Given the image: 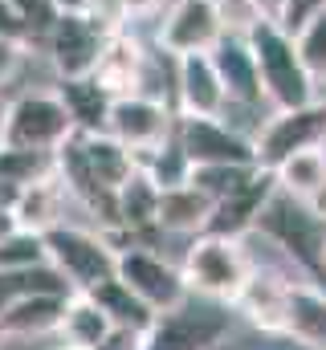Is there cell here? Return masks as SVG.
Here are the masks:
<instances>
[{"mask_svg":"<svg viewBox=\"0 0 326 350\" xmlns=\"http://www.w3.org/2000/svg\"><path fill=\"white\" fill-rule=\"evenodd\" d=\"M244 37H249L269 110H290V106H306V102L318 98V86H314V78H310V70L298 53V41L286 25L257 21Z\"/></svg>","mask_w":326,"mask_h":350,"instance_id":"6da1fadb","label":"cell"},{"mask_svg":"<svg viewBox=\"0 0 326 350\" xmlns=\"http://www.w3.org/2000/svg\"><path fill=\"white\" fill-rule=\"evenodd\" d=\"M253 265L257 261L244 253V241L221 237V232H200V237H192L179 269H184V281L192 293L233 306L249 281V273H253Z\"/></svg>","mask_w":326,"mask_h":350,"instance_id":"7a4b0ae2","label":"cell"},{"mask_svg":"<svg viewBox=\"0 0 326 350\" xmlns=\"http://www.w3.org/2000/svg\"><path fill=\"white\" fill-rule=\"evenodd\" d=\"M233 306L188 293L179 306L155 314L147 330V350H216L233 330Z\"/></svg>","mask_w":326,"mask_h":350,"instance_id":"3957f363","label":"cell"},{"mask_svg":"<svg viewBox=\"0 0 326 350\" xmlns=\"http://www.w3.org/2000/svg\"><path fill=\"white\" fill-rule=\"evenodd\" d=\"M273 249H281L294 269L323 277V241H326V224L306 208V200H294L286 191H273V200L265 204L257 228Z\"/></svg>","mask_w":326,"mask_h":350,"instance_id":"277c9868","label":"cell"},{"mask_svg":"<svg viewBox=\"0 0 326 350\" xmlns=\"http://www.w3.org/2000/svg\"><path fill=\"white\" fill-rule=\"evenodd\" d=\"M41 237H45L49 265L66 277V285L74 293H90L94 285H102L106 277H114L118 245L106 232L78 228V224H58V228H49Z\"/></svg>","mask_w":326,"mask_h":350,"instance_id":"5b68a950","label":"cell"},{"mask_svg":"<svg viewBox=\"0 0 326 350\" xmlns=\"http://www.w3.org/2000/svg\"><path fill=\"white\" fill-rule=\"evenodd\" d=\"M74 135V118L58 90H21L12 102H4V143L25 151H49L58 155L62 143Z\"/></svg>","mask_w":326,"mask_h":350,"instance_id":"8992f818","label":"cell"},{"mask_svg":"<svg viewBox=\"0 0 326 350\" xmlns=\"http://www.w3.org/2000/svg\"><path fill=\"white\" fill-rule=\"evenodd\" d=\"M253 143H257V163L269 167V172H273L277 163H286L290 155H298V151L326 147V102L314 98V102H306V106L273 110V114L257 126Z\"/></svg>","mask_w":326,"mask_h":350,"instance_id":"52a82bcc","label":"cell"},{"mask_svg":"<svg viewBox=\"0 0 326 350\" xmlns=\"http://www.w3.org/2000/svg\"><path fill=\"white\" fill-rule=\"evenodd\" d=\"M106 37L110 33L90 12H58V21L41 37V45H45V57L58 78H94Z\"/></svg>","mask_w":326,"mask_h":350,"instance_id":"ba28073f","label":"cell"},{"mask_svg":"<svg viewBox=\"0 0 326 350\" xmlns=\"http://www.w3.org/2000/svg\"><path fill=\"white\" fill-rule=\"evenodd\" d=\"M114 277H118L135 297H143L155 314L179 306V301L192 293L188 281H184V269L171 265L163 253H155L151 245H127V249H118Z\"/></svg>","mask_w":326,"mask_h":350,"instance_id":"9c48e42d","label":"cell"},{"mask_svg":"<svg viewBox=\"0 0 326 350\" xmlns=\"http://www.w3.org/2000/svg\"><path fill=\"white\" fill-rule=\"evenodd\" d=\"M175 139L192 167L204 163H257V143L253 135L237 131L225 114H175Z\"/></svg>","mask_w":326,"mask_h":350,"instance_id":"30bf717a","label":"cell"},{"mask_svg":"<svg viewBox=\"0 0 326 350\" xmlns=\"http://www.w3.org/2000/svg\"><path fill=\"white\" fill-rule=\"evenodd\" d=\"M221 37H225L221 0H171L155 29V45L163 57L208 53Z\"/></svg>","mask_w":326,"mask_h":350,"instance_id":"8fae6325","label":"cell"},{"mask_svg":"<svg viewBox=\"0 0 326 350\" xmlns=\"http://www.w3.org/2000/svg\"><path fill=\"white\" fill-rule=\"evenodd\" d=\"M106 131H110L123 147H131L135 155H143V151L160 147L163 139L175 131V106H171L167 98L143 94V90L118 94V98L110 102Z\"/></svg>","mask_w":326,"mask_h":350,"instance_id":"7c38bea8","label":"cell"},{"mask_svg":"<svg viewBox=\"0 0 326 350\" xmlns=\"http://www.w3.org/2000/svg\"><path fill=\"white\" fill-rule=\"evenodd\" d=\"M175 114H229V94L216 74L212 53H184L175 57Z\"/></svg>","mask_w":326,"mask_h":350,"instance_id":"4fadbf2b","label":"cell"},{"mask_svg":"<svg viewBox=\"0 0 326 350\" xmlns=\"http://www.w3.org/2000/svg\"><path fill=\"white\" fill-rule=\"evenodd\" d=\"M290 277L286 273H273V269H261V265H253V273H249V281H244V289L237 293V301H233V310L244 314L257 330H265V334H286V306H290Z\"/></svg>","mask_w":326,"mask_h":350,"instance_id":"5bb4252c","label":"cell"},{"mask_svg":"<svg viewBox=\"0 0 326 350\" xmlns=\"http://www.w3.org/2000/svg\"><path fill=\"white\" fill-rule=\"evenodd\" d=\"M147 74H151V53L143 49V41H139L131 29L110 33V37H106V49H102V57H98L94 78L118 98V94L147 90Z\"/></svg>","mask_w":326,"mask_h":350,"instance_id":"9a60e30c","label":"cell"},{"mask_svg":"<svg viewBox=\"0 0 326 350\" xmlns=\"http://www.w3.org/2000/svg\"><path fill=\"white\" fill-rule=\"evenodd\" d=\"M273 191H277V175L269 172V167H257V175H253L244 187H237V191L225 196V200H216L208 232H221V237H237V241H244V237L257 228V220H261L265 204L273 200Z\"/></svg>","mask_w":326,"mask_h":350,"instance_id":"2e32d148","label":"cell"},{"mask_svg":"<svg viewBox=\"0 0 326 350\" xmlns=\"http://www.w3.org/2000/svg\"><path fill=\"white\" fill-rule=\"evenodd\" d=\"M208 53H212L216 74H221V82H225L229 106H261V102H265L261 74H257L253 49H249V37H241V33H225Z\"/></svg>","mask_w":326,"mask_h":350,"instance_id":"e0dca14e","label":"cell"},{"mask_svg":"<svg viewBox=\"0 0 326 350\" xmlns=\"http://www.w3.org/2000/svg\"><path fill=\"white\" fill-rule=\"evenodd\" d=\"M114 232H127L131 245H139V237L160 232V183L143 167H135L114 196Z\"/></svg>","mask_w":326,"mask_h":350,"instance_id":"ac0fdd59","label":"cell"},{"mask_svg":"<svg viewBox=\"0 0 326 350\" xmlns=\"http://www.w3.org/2000/svg\"><path fill=\"white\" fill-rule=\"evenodd\" d=\"M286 338L302 342L306 350H326V289L314 281L298 277L290 285V306H286Z\"/></svg>","mask_w":326,"mask_h":350,"instance_id":"d6986e66","label":"cell"},{"mask_svg":"<svg viewBox=\"0 0 326 350\" xmlns=\"http://www.w3.org/2000/svg\"><path fill=\"white\" fill-rule=\"evenodd\" d=\"M212 208L216 200L204 196L196 183H179L160 191V232L171 237H200L212 224Z\"/></svg>","mask_w":326,"mask_h":350,"instance_id":"ffe728a7","label":"cell"},{"mask_svg":"<svg viewBox=\"0 0 326 350\" xmlns=\"http://www.w3.org/2000/svg\"><path fill=\"white\" fill-rule=\"evenodd\" d=\"M66 301H70V293H29V297H16V301L0 314V326H4L8 338L58 334L62 314H66Z\"/></svg>","mask_w":326,"mask_h":350,"instance_id":"44dd1931","label":"cell"},{"mask_svg":"<svg viewBox=\"0 0 326 350\" xmlns=\"http://www.w3.org/2000/svg\"><path fill=\"white\" fill-rule=\"evenodd\" d=\"M66 204H70V191H66L62 175L53 172V175H45V179H37V183H29V187L16 196L12 212H16L21 228H29V232H49V228L66 224Z\"/></svg>","mask_w":326,"mask_h":350,"instance_id":"7402d4cb","label":"cell"},{"mask_svg":"<svg viewBox=\"0 0 326 350\" xmlns=\"http://www.w3.org/2000/svg\"><path fill=\"white\" fill-rule=\"evenodd\" d=\"M58 98L66 102L70 118H74V131H106V118H110V102L114 94L102 86L98 78H58Z\"/></svg>","mask_w":326,"mask_h":350,"instance_id":"603a6c76","label":"cell"},{"mask_svg":"<svg viewBox=\"0 0 326 350\" xmlns=\"http://www.w3.org/2000/svg\"><path fill=\"white\" fill-rule=\"evenodd\" d=\"M58 172V155L49 151H25V147H8L0 143V204H16V196Z\"/></svg>","mask_w":326,"mask_h":350,"instance_id":"cb8c5ba5","label":"cell"},{"mask_svg":"<svg viewBox=\"0 0 326 350\" xmlns=\"http://www.w3.org/2000/svg\"><path fill=\"white\" fill-rule=\"evenodd\" d=\"M110 318L106 310L90 297V293H70L66 301V314H62V326H58V338L66 347H82V350H98L102 338L110 334Z\"/></svg>","mask_w":326,"mask_h":350,"instance_id":"d4e9b609","label":"cell"},{"mask_svg":"<svg viewBox=\"0 0 326 350\" xmlns=\"http://www.w3.org/2000/svg\"><path fill=\"white\" fill-rule=\"evenodd\" d=\"M90 297L106 310V318L114 322V326H135V330H151V322H155V310L143 301V297H135L118 277H106L102 285H94L90 289Z\"/></svg>","mask_w":326,"mask_h":350,"instance_id":"484cf974","label":"cell"},{"mask_svg":"<svg viewBox=\"0 0 326 350\" xmlns=\"http://www.w3.org/2000/svg\"><path fill=\"white\" fill-rule=\"evenodd\" d=\"M273 175H277V191H286L294 200H306L310 191H318L326 183V147H310V151L290 155L286 163L273 167Z\"/></svg>","mask_w":326,"mask_h":350,"instance_id":"4316f807","label":"cell"},{"mask_svg":"<svg viewBox=\"0 0 326 350\" xmlns=\"http://www.w3.org/2000/svg\"><path fill=\"white\" fill-rule=\"evenodd\" d=\"M135 159H139V167H143V172L160 183V191L179 187V183H188V179H192V159L184 155V147H179L175 131L163 139L160 147H151V151H143V155H135Z\"/></svg>","mask_w":326,"mask_h":350,"instance_id":"83f0119b","label":"cell"},{"mask_svg":"<svg viewBox=\"0 0 326 350\" xmlns=\"http://www.w3.org/2000/svg\"><path fill=\"white\" fill-rule=\"evenodd\" d=\"M261 163H204V167H192V179L188 183H196L204 196H212V200H225V196H233L237 187H244L253 175H257Z\"/></svg>","mask_w":326,"mask_h":350,"instance_id":"f1b7e54d","label":"cell"},{"mask_svg":"<svg viewBox=\"0 0 326 350\" xmlns=\"http://www.w3.org/2000/svg\"><path fill=\"white\" fill-rule=\"evenodd\" d=\"M294 41H298V53H302L314 86H326V8L314 12L302 29H294Z\"/></svg>","mask_w":326,"mask_h":350,"instance_id":"f546056e","label":"cell"},{"mask_svg":"<svg viewBox=\"0 0 326 350\" xmlns=\"http://www.w3.org/2000/svg\"><path fill=\"white\" fill-rule=\"evenodd\" d=\"M33 265H49L45 253V237L41 232H12L8 241H0V269H33Z\"/></svg>","mask_w":326,"mask_h":350,"instance_id":"4dcf8cb0","label":"cell"},{"mask_svg":"<svg viewBox=\"0 0 326 350\" xmlns=\"http://www.w3.org/2000/svg\"><path fill=\"white\" fill-rule=\"evenodd\" d=\"M21 16H25V25H29V33H33V41L41 45V37L49 33V25L58 21V4L53 0H8Z\"/></svg>","mask_w":326,"mask_h":350,"instance_id":"1f68e13d","label":"cell"},{"mask_svg":"<svg viewBox=\"0 0 326 350\" xmlns=\"http://www.w3.org/2000/svg\"><path fill=\"white\" fill-rule=\"evenodd\" d=\"M0 41H21V45H37L33 41V33H29V25H25V16L8 4V0H0Z\"/></svg>","mask_w":326,"mask_h":350,"instance_id":"d6a6232c","label":"cell"},{"mask_svg":"<svg viewBox=\"0 0 326 350\" xmlns=\"http://www.w3.org/2000/svg\"><path fill=\"white\" fill-rule=\"evenodd\" d=\"M98 350H147V330L135 326H110V334L102 338Z\"/></svg>","mask_w":326,"mask_h":350,"instance_id":"836d02e7","label":"cell"},{"mask_svg":"<svg viewBox=\"0 0 326 350\" xmlns=\"http://www.w3.org/2000/svg\"><path fill=\"white\" fill-rule=\"evenodd\" d=\"M25 53H29V45H21V41H0V86L16 78Z\"/></svg>","mask_w":326,"mask_h":350,"instance_id":"e575fe53","label":"cell"},{"mask_svg":"<svg viewBox=\"0 0 326 350\" xmlns=\"http://www.w3.org/2000/svg\"><path fill=\"white\" fill-rule=\"evenodd\" d=\"M326 0H290V8H286V29L294 33V29H302L314 12H323Z\"/></svg>","mask_w":326,"mask_h":350,"instance_id":"d590c367","label":"cell"},{"mask_svg":"<svg viewBox=\"0 0 326 350\" xmlns=\"http://www.w3.org/2000/svg\"><path fill=\"white\" fill-rule=\"evenodd\" d=\"M244 4L253 8V16H257V21L286 25V8H290V0H244Z\"/></svg>","mask_w":326,"mask_h":350,"instance_id":"8d00e7d4","label":"cell"},{"mask_svg":"<svg viewBox=\"0 0 326 350\" xmlns=\"http://www.w3.org/2000/svg\"><path fill=\"white\" fill-rule=\"evenodd\" d=\"M123 4H127V16L131 21H143V16H155L160 12L163 0H123Z\"/></svg>","mask_w":326,"mask_h":350,"instance_id":"74e56055","label":"cell"},{"mask_svg":"<svg viewBox=\"0 0 326 350\" xmlns=\"http://www.w3.org/2000/svg\"><path fill=\"white\" fill-rule=\"evenodd\" d=\"M12 232H21V220H16L12 204H0V241H8Z\"/></svg>","mask_w":326,"mask_h":350,"instance_id":"f35d334b","label":"cell"},{"mask_svg":"<svg viewBox=\"0 0 326 350\" xmlns=\"http://www.w3.org/2000/svg\"><path fill=\"white\" fill-rule=\"evenodd\" d=\"M306 208H310V212L326 224V183L318 187V191H310V196H306Z\"/></svg>","mask_w":326,"mask_h":350,"instance_id":"ab89813d","label":"cell"},{"mask_svg":"<svg viewBox=\"0 0 326 350\" xmlns=\"http://www.w3.org/2000/svg\"><path fill=\"white\" fill-rule=\"evenodd\" d=\"M53 4H58V12H82L90 0H53Z\"/></svg>","mask_w":326,"mask_h":350,"instance_id":"60d3db41","label":"cell"},{"mask_svg":"<svg viewBox=\"0 0 326 350\" xmlns=\"http://www.w3.org/2000/svg\"><path fill=\"white\" fill-rule=\"evenodd\" d=\"M0 143H4V102H0Z\"/></svg>","mask_w":326,"mask_h":350,"instance_id":"b9f144b4","label":"cell"},{"mask_svg":"<svg viewBox=\"0 0 326 350\" xmlns=\"http://www.w3.org/2000/svg\"><path fill=\"white\" fill-rule=\"evenodd\" d=\"M323 277H326V241H323Z\"/></svg>","mask_w":326,"mask_h":350,"instance_id":"7bdbcfd3","label":"cell"},{"mask_svg":"<svg viewBox=\"0 0 326 350\" xmlns=\"http://www.w3.org/2000/svg\"><path fill=\"white\" fill-rule=\"evenodd\" d=\"M4 342H8V334H4V326H0V347H4Z\"/></svg>","mask_w":326,"mask_h":350,"instance_id":"ee69618b","label":"cell"},{"mask_svg":"<svg viewBox=\"0 0 326 350\" xmlns=\"http://www.w3.org/2000/svg\"><path fill=\"white\" fill-rule=\"evenodd\" d=\"M53 350H82V347H66V342H62V347H53Z\"/></svg>","mask_w":326,"mask_h":350,"instance_id":"f6af8a7d","label":"cell"}]
</instances>
